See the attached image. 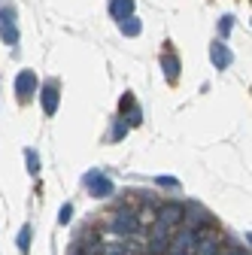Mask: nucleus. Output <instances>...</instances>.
<instances>
[{
  "label": "nucleus",
  "instance_id": "obj_1",
  "mask_svg": "<svg viewBox=\"0 0 252 255\" xmlns=\"http://www.w3.org/2000/svg\"><path fill=\"white\" fill-rule=\"evenodd\" d=\"M195 246H198V231L182 228L176 237H170L167 252H170V255H195Z\"/></svg>",
  "mask_w": 252,
  "mask_h": 255
},
{
  "label": "nucleus",
  "instance_id": "obj_2",
  "mask_svg": "<svg viewBox=\"0 0 252 255\" xmlns=\"http://www.w3.org/2000/svg\"><path fill=\"white\" fill-rule=\"evenodd\" d=\"M170 237H173V231L164 228L161 222H155V225H152V234H149V252H152V255H164L167 246H170Z\"/></svg>",
  "mask_w": 252,
  "mask_h": 255
},
{
  "label": "nucleus",
  "instance_id": "obj_3",
  "mask_svg": "<svg viewBox=\"0 0 252 255\" xmlns=\"http://www.w3.org/2000/svg\"><path fill=\"white\" fill-rule=\"evenodd\" d=\"M137 228H140V219H137L131 210H119V213H116V219H113V231H116V234L131 237V234H137Z\"/></svg>",
  "mask_w": 252,
  "mask_h": 255
},
{
  "label": "nucleus",
  "instance_id": "obj_4",
  "mask_svg": "<svg viewBox=\"0 0 252 255\" xmlns=\"http://www.w3.org/2000/svg\"><path fill=\"white\" fill-rule=\"evenodd\" d=\"M85 185L91 188L94 198H107V195H113V182H110V176H104L101 170L85 173Z\"/></svg>",
  "mask_w": 252,
  "mask_h": 255
},
{
  "label": "nucleus",
  "instance_id": "obj_5",
  "mask_svg": "<svg viewBox=\"0 0 252 255\" xmlns=\"http://www.w3.org/2000/svg\"><path fill=\"white\" fill-rule=\"evenodd\" d=\"M34 91H37V73L34 70H21L15 76V94L18 98H30Z\"/></svg>",
  "mask_w": 252,
  "mask_h": 255
},
{
  "label": "nucleus",
  "instance_id": "obj_6",
  "mask_svg": "<svg viewBox=\"0 0 252 255\" xmlns=\"http://www.w3.org/2000/svg\"><path fill=\"white\" fill-rule=\"evenodd\" d=\"M155 222H161L164 228L173 231V225H179V222H182V207H179V204H164V207L158 210V219H155Z\"/></svg>",
  "mask_w": 252,
  "mask_h": 255
},
{
  "label": "nucleus",
  "instance_id": "obj_7",
  "mask_svg": "<svg viewBox=\"0 0 252 255\" xmlns=\"http://www.w3.org/2000/svg\"><path fill=\"white\" fill-rule=\"evenodd\" d=\"M40 101H43V113L46 116H55L58 113V85H43L40 88Z\"/></svg>",
  "mask_w": 252,
  "mask_h": 255
},
{
  "label": "nucleus",
  "instance_id": "obj_8",
  "mask_svg": "<svg viewBox=\"0 0 252 255\" xmlns=\"http://www.w3.org/2000/svg\"><path fill=\"white\" fill-rule=\"evenodd\" d=\"M210 61H213V67H219V70H225L228 64L234 61V55H231V49H228V46H222V43H216V46H210Z\"/></svg>",
  "mask_w": 252,
  "mask_h": 255
},
{
  "label": "nucleus",
  "instance_id": "obj_9",
  "mask_svg": "<svg viewBox=\"0 0 252 255\" xmlns=\"http://www.w3.org/2000/svg\"><path fill=\"white\" fill-rule=\"evenodd\" d=\"M182 222H188V228H198V225H204V222H207V213L198 207V204H188L185 210H182Z\"/></svg>",
  "mask_w": 252,
  "mask_h": 255
},
{
  "label": "nucleus",
  "instance_id": "obj_10",
  "mask_svg": "<svg viewBox=\"0 0 252 255\" xmlns=\"http://www.w3.org/2000/svg\"><path fill=\"white\" fill-rule=\"evenodd\" d=\"M110 12H113V18L125 21L128 15H134V0H113V3H110Z\"/></svg>",
  "mask_w": 252,
  "mask_h": 255
},
{
  "label": "nucleus",
  "instance_id": "obj_11",
  "mask_svg": "<svg viewBox=\"0 0 252 255\" xmlns=\"http://www.w3.org/2000/svg\"><path fill=\"white\" fill-rule=\"evenodd\" d=\"M161 67H164V79H167V82H176V79H179V61H176V58L164 55V58H161Z\"/></svg>",
  "mask_w": 252,
  "mask_h": 255
},
{
  "label": "nucleus",
  "instance_id": "obj_12",
  "mask_svg": "<svg viewBox=\"0 0 252 255\" xmlns=\"http://www.w3.org/2000/svg\"><path fill=\"white\" fill-rule=\"evenodd\" d=\"M0 37H3L6 46H15L18 43V27H15V21H0Z\"/></svg>",
  "mask_w": 252,
  "mask_h": 255
},
{
  "label": "nucleus",
  "instance_id": "obj_13",
  "mask_svg": "<svg viewBox=\"0 0 252 255\" xmlns=\"http://www.w3.org/2000/svg\"><path fill=\"white\" fill-rule=\"evenodd\" d=\"M119 24H122V34H125V37H140V30H143V24H140L137 15H128V18L119 21Z\"/></svg>",
  "mask_w": 252,
  "mask_h": 255
},
{
  "label": "nucleus",
  "instance_id": "obj_14",
  "mask_svg": "<svg viewBox=\"0 0 252 255\" xmlns=\"http://www.w3.org/2000/svg\"><path fill=\"white\" fill-rule=\"evenodd\" d=\"M195 255H219V243L216 237H201L195 246Z\"/></svg>",
  "mask_w": 252,
  "mask_h": 255
},
{
  "label": "nucleus",
  "instance_id": "obj_15",
  "mask_svg": "<svg viewBox=\"0 0 252 255\" xmlns=\"http://www.w3.org/2000/svg\"><path fill=\"white\" fill-rule=\"evenodd\" d=\"M24 161H27V170L34 173V176L40 173V155H37L34 149H24Z\"/></svg>",
  "mask_w": 252,
  "mask_h": 255
},
{
  "label": "nucleus",
  "instance_id": "obj_16",
  "mask_svg": "<svg viewBox=\"0 0 252 255\" xmlns=\"http://www.w3.org/2000/svg\"><path fill=\"white\" fill-rule=\"evenodd\" d=\"M30 234H34V231H30V225H24V228L18 231V240H15V243H18V252H27V249H30Z\"/></svg>",
  "mask_w": 252,
  "mask_h": 255
},
{
  "label": "nucleus",
  "instance_id": "obj_17",
  "mask_svg": "<svg viewBox=\"0 0 252 255\" xmlns=\"http://www.w3.org/2000/svg\"><path fill=\"white\" fill-rule=\"evenodd\" d=\"M70 219H73V204H64L61 213H58V222H61V225H70Z\"/></svg>",
  "mask_w": 252,
  "mask_h": 255
},
{
  "label": "nucleus",
  "instance_id": "obj_18",
  "mask_svg": "<svg viewBox=\"0 0 252 255\" xmlns=\"http://www.w3.org/2000/svg\"><path fill=\"white\" fill-rule=\"evenodd\" d=\"M155 182H158L161 188H179V179H176V176H158Z\"/></svg>",
  "mask_w": 252,
  "mask_h": 255
},
{
  "label": "nucleus",
  "instance_id": "obj_19",
  "mask_svg": "<svg viewBox=\"0 0 252 255\" xmlns=\"http://www.w3.org/2000/svg\"><path fill=\"white\" fill-rule=\"evenodd\" d=\"M231 24H234V18H231V15H225L222 21H219V34L228 37V34H231Z\"/></svg>",
  "mask_w": 252,
  "mask_h": 255
},
{
  "label": "nucleus",
  "instance_id": "obj_20",
  "mask_svg": "<svg viewBox=\"0 0 252 255\" xmlns=\"http://www.w3.org/2000/svg\"><path fill=\"white\" fill-rule=\"evenodd\" d=\"M125 131H128V125H122V122H116V131H113V134H116V137H122Z\"/></svg>",
  "mask_w": 252,
  "mask_h": 255
},
{
  "label": "nucleus",
  "instance_id": "obj_21",
  "mask_svg": "<svg viewBox=\"0 0 252 255\" xmlns=\"http://www.w3.org/2000/svg\"><path fill=\"white\" fill-rule=\"evenodd\" d=\"M228 255H246V252H243V249H231Z\"/></svg>",
  "mask_w": 252,
  "mask_h": 255
}]
</instances>
